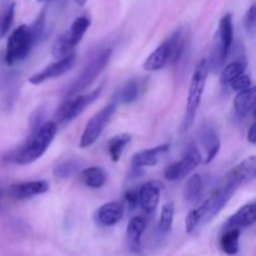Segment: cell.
<instances>
[{
	"mask_svg": "<svg viewBox=\"0 0 256 256\" xmlns=\"http://www.w3.org/2000/svg\"><path fill=\"white\" fill-rule=\"evenodd\" d=\"M238 188L239 186L226 176L224 182L200 206L192 210L188 214L186 220H185V230L188 234H192L194 232H196L200 225L209 222L212 218L216 216L222 212V208L228 204Z\"/></svg>",
	"mask_w": 256,
	"mask_h": 256,
	"instance_id": "obj_1",
	"label": "cell"
},
{
	"mask_svg": "<svg viewBox=\"0 0 256 256\" xmlns=\"http://www.w3.org/2000/svg\"><path fill=\"white\" fill-rule=\"evenodd\" d=\"M240 230H224L220 238V248L228 255H235L239 252Z\"/></svg>",
	"mask_w": 256,
	"mask_h": 256,
	"instance_id": "obj_25",
	"label": "cell"
},
{
	"mask_svg": "<svg viewBox=\"0 0 256 256\" xmlns=\"http://www.w3.org/2000/svg\"><path fill=\"white\" fill-rule=\"evenodd\" d=\"M39 2H42V0H39Z\"/></svg>",
	"mask_w": 256,
	"mask_h": 256,
	"instance_id": "obj_36",
	"label": "cell"
},
{
	"mask_svg": "<svg viewBox=\"0 0 256 256\" xmlns=\"http://www.w3.org/2000/svg\"><path fill=\"white\" fill-rule=\"evenodd\" d=\"M49 190V182L45 180H36V182H25L14 184L10 186V195L14 199L24 200L36 195L44 194Z\"/></svg>",
	"mask_w": 256,
	"mask_h": 256,
	"instance_id": "obj_14",
	"label": "cell"
},
{
	"mask_svg": "<svg viewBox=\"0 0 256 256\" xmlns=\"http://www.w3.org/2000/svg\"><path fill=\"white\" fill-rule=\"evenodd\" d=\"M169 144H162L158 146L150 148V149L142 150L136 152L132 156V164L134 169H142V168H150L156 165L162 156L169 152Z\"/></svg>",
	"mask_w": 256,
	"mask_h": 256,
	"instance_id": "obj_12",
	"label": "cell"
},
{
	"mask_svg": "<svg viewBox=\"0 0 256 256\" xmlns=\"http://www.w3.org/2000/svg\"><path fill=\"white\" fill-rule=\"evenodd\" d=\"M35 42L36 39H35L32 28L28 25L18 26L8 39L5 62L8 65H12L18 62H22L28 56Z\"/></svg>",
	"mask_w": 256,
	"mask_h": 256,
	"instance_id": "obj_4",
	"label": "cell"
},
{
	"mask_svg": "<svg viewBox=\"0 0 256 256\" xmlns=\"http://www.w3.org/2000/svg\"><path fill=\"white\" fill-rule=\"evenodd\" d=\"M255 88L238 92L234 99V110L239 118H245L252 112L255 104Z\"/></svg>",
	"mask_w": 256,
	"mask_h": 256,
	"instance_id": "obj_21",
	"label": "cell"
},
{
	"mask_svg": "<svg viewBox=\"0 0 256 256\" xmlns=\"http://www.w3.org/2000/svg\"><path fill=\"white\" fill-rule=\"evenodd\" d=\"M124 216V208L119 202H110L102 205L95 212V220L102 226H114Z\"/></svg>",
	"mask_w": 256,
	"mask_h": 256,
	"instance_id": "obj_15",
	"label": "cell"
},
{
	"mask_svg": "<svg viewBox=\"0 0 256 256\" xmlns=\"http://www.w3.org/2000/svg\"><path fill=\"white\" fill-rule=\"evenodd\" d=\"M102 86L95 89L94 92H89L85 95H78V96L68 99L60 105L59 110L56 112V119L60 122H72V119L79 116L92 102L99 98L100 92H102Z\"/></svg>",
	"mask_w": 256,
	"mask_h": 256,
	"instance_id": "obj_8",
	"label": "cell"
},
{
	"mask_svg": "<svg viewBox=\"0 0 256 256\" xmlns=\"http://www.w3.org/2000/svg\"><path fill=\"white\" fill-rule=\"evenodd\" d=\"M245 69H246V62H242V60H236V62H230V64H228L226 66H224L222 69L220 82L222 85H229L235 78L244 74Z\"/></svg>",
	"mask_w": 256,
	"mask_h": 256,
	"instance_id": "obj_27",
	"label": "cell"
},
{
	"mask_svg": "<svg viewBox=\"0 0 256 256\" xmlns=\"http://www.w3.org/2000/svg\"><path fill=\"white\" fill-rule=\"evenodd\" d=\"M115 112H116V104L112 102V104L106 105L102 108V110L96 112L92 119L88 122L85 125V129L82 132V138H80L79 146L82 149H86V148L92 146L95 142L100 138L105 128L110 124L112 116H114Z\"/></svg>",
	"mask_w": 256,
	"mask_h": 256,
	"instance_id": "obj_7",
	"label": "cell"
},
{
	"mask_svg": "<svg viewBox=\"0 0 256 256\" xmlns=\"http://www.w3.org/2000/svg\"><path fill=\"white\" fill-rule=\"evenodd\" d=\"M229 85L232 86V89L234 90V92H244V90L250 89V88L252 86V78L246 74H242V75H239L238 78H235V79L232 80Z\"/></svg>",
	"mask_w": 256,
	"mask_h": 256,
	"instance_id": "obj_31",
	"label": "cell"
},
{
	"mask_svg": "<svg viewBox=\"0 0 256 256\" xmlns=\"http://www.w3.org/2000/svg\"><path fill=\"white\" fill-rule=\"evenodd\" d=\"M75 62H76V55H75V52H72V54L66 55V56L52 62V64L45 66L44 69L40 70L36 74L32 75L29 78V82L32 85H40L46 82V80L62 76L74 66Z\"/></svg>",
	"mask_w": 256,
	"mask_h": 256,
	"instance_id": "obj_10",
	"label": "cell"
},
{
	"mask_svg": "<svg viewBox=\"0 0 256 256\" xmlns=\"http://www.w3.org/2000/svg\"><path fill=\"white\" fill-rule=\"evenodd\" d=\"M142 82L138 79H130L125 82L114 95L115 102L119 104H132L142 94Z\"/></svg>",
	"mask_w": 256,
	"mask_h": 256,
	"instance_id": "obj_20",
	"label": "cell"
},
{
	"mask_svg": "<svg viewBox=\"0 0 256 256\" xmlns=\"http://www.w3.org/2000/svg\"><path fill=\"white\" fill-rule=\"evenodd\" d=\"M125 200L130 206H136L138 205V190H129L125 192Z\"/></svg>",
	"mask_w": 256,
	"mask_h": 256,
	"instance_id": "obj_33",
	"label": "cell"
},
{
	"mask_svg": "<svg viewBox=\"0 0 256 256\" xmlns=\"http://www.w3.org/2000/svg\"><path fill=\"white\" fill-rule=\"evenodd\" d=\"M172 222H174V205L172 202H166L162 206V212H160V219L158 229L162 235L168 234L172 230Z\"/></svg>",
	"mask_w": 256,
	"mask_h": 256,
	"instance_id": "obj_28",
	"label": "cell"
},
{
	"mask_svg": "<svg viewBox=\"0 0 256 256\" xmlns=\"http://www.w3.org/2000/svg\"><path fill=\"white\" fill-rule=\"evenodd\" d=\"M202 190H204V182H202V178L199 174L192 175L189 180H188L186 185L184 189V199L185 202L194 204L198 202L202 196Z\"/></svg>",
	"mask_w": 256,
	"mask_h": 256,
	"instance_id": "obj_23",
	"label": "cell"
},
{
	"mask_svg": "<svg viewBox=\"0 0 256 256\" xmlns=\"http://www.w3.org/2000/svg\"><path fill=\"white\" fill-rule=\"evenodd\" d=\"M146 228V222L145 219L142 216L132 218L128 225V245H129L130 250L134 252H139L142 249V236Z\"/></svg>",
	"mask_w": 256,
	"mask_h": 256,
	"instance_id": "obj_18",
	"label": "cell"
},
{
	"mask_svg": "<svg viewBox=\"0 0 256 256\" xmlns=\"http://www.w3.org/2000/svg\"><path fill=\"white\" fill-rule=\"evenodd\" d=\"M256 175V158L250 156L248 159L242 160L240 164H238L232 172H229L228 178L232 179L238 186L250 182L255 179Z\"/></svg>",
	"mask_w": 256,
	"mask_h": 256,
	"instance_id": "obj_17",
	"label": "cell"
},
{
	"mask_svg": "<svg viewBox=\"0 0 256 256\" xmlns=\"http://www.w3.org/2000/svg\"><path fill=\"white\" fill-rule=\"evenodd\" d=\"M162 184L158 182H148L138 189V204L146 214H152L159 205Z\"/></svg>",
	"mask_w": 256,
	"mask_h": 256,
	"instance_id": "obj_11",
	"label": "cell"
},
{
	"mask_svg": "<svg viewBox=\"0 0 256 256\" xmlns=\"http://www.w3.org/2000/svg\"><path fill=\"white\" fill-rule=\"evenodd\" d=\"M15 16V2H10L0 12V39L8 34Z\"/></svg>",
	"mask_w": 256,
	"mask_h": 256,
	"instance_id": "obj_29",
	"label": "cell"
},
{
	"mask_svg": "<svg viewBox=\"0 0 256 256\" xmlns=\"http://www.w3.org/2000/svg\"><path fill=\"white\" fill-rule=\"evenodd\" d=\"M55 134H56V124L54 122H46L40 125L28 144L15 155L14 162L20 165H26L42 158L52 144Z\"/></svg>",
	"mask_w": 256,
	"mask_h": 256,
	"instance_id": "obj_2",
	"label": "cell"
},
{
	"mask_svg": "<svg viewBox=\"0 0 256 256\" xmlns=\"http://www.w3.org/2000/svg\"><path fill=\"white\" fill-rule=\"evenodd\" d=\"M244 25L246 32H249L250 35H254L255 28H256V8L255 5H252L249 8V10L246 12L244 18Z\"/></svg>",
	"mask_w": 256,
	"mask_h": 256,
	"instance_id": "obj_32",
	"label": "cell"
},
{
	"mask_svg": "<svg viewBox=\"0 0 256 256\" xmlns=\"http://www.w3.org/2000/svg\"><path fill=\"white\" fill-rule=\"evenodd\" d=\"M90 26V19L88 16H79L72 22V26L60 35L54 42L52 49V55L55 59H62L66 55L72 54V49L82 42V36Z\"/></svg>",
	"mask_w": 256,
	"mask_h": 256,
	"instance_id": "obj_5",
	"label": "cell"
},
{
	"mask_svg": "<svg viewBox=\"0 0 256 256\" xmlns=\"http://www.w3.org/2000/svg\"><path fill=\"white\" fill-rule=\"evenodd\" d=\"M215 38L219 40L226 54L229 55L232 46V42H234V25H232V15L230 12L225 14L220 19L219 29L215 34Z\"/></svg>",
	"mask_w": 256,
	"mask_h": 256,
	"instance_id": "obj_19",
	"label": "cell"
},
{
	"mask_svg": "<svg viewBox=\"0 0 256 256\" xmlns=\"http://www.w3.org/2000/svg\"><path fill=\"white\" fill-rule=\"evenodd\" d=\"M256 206L254 202L244 205L240 208L234 215L229 218L224 225V230H242L252 226L256 220Z\"/></svg>",
	"mask_w": 256,
	"mask_h": 256,
	"instance_id": "obj_13",
	"label": "cell"
},
{
	"mask_svg": "<svg viewBox=\"0 0 256 256\" xmlns=\"http://www.w3.org/2000/svg\"><path fill=\"white\" fill-rule=\"evenodd\" d=\"M75 2H76L78 5H80V6H82V5H85V2H88V0H74Z\"/></svg>",
	"mask_w": 256,
	"mask_h": 256,
	"instance_id": "obj_35",
	"label": "cell"
},
{
	"mask_svg": "<svg viewBox=\"0 0 256 256\" xmlns=\"http://www.w3.org/2000/svg\"><path fill=\"white\" fill-rule=\"evenodd\" d=\"M78 164L74 162H64L58 165L54 169V175L59 179H66V178L72 176L76 172Z\"/></svg>",
	"mask_w": 256,
	"mask_h": 256,
	"instance_id": "obj_30",
	"label": "cell"
},
{
	"mask_svg": "<svg viewBox=\"0 0 256 256\" xmlns=\"http://www.w3.org/2000/svg\"><path fill=\"white\" fill-rule=\"evenodd\" d=\"M170 54H172L170 42L166 39L145 59L142 68L146 72H156V70L162 69L168 64H170Z\"/></svg>",
	"mask_w": 256,
	"mask_h": 256,
	"instance_id": "obj_16",
	"label": "cell"
},
{
	"mask_svg": "<svg viewBox=\"0 0 256 256\" xmlns=\"http://www.w3.org/2000/svg\"><path fill=\"white\" fill-rule=\"evenodd\" d=\"M202 152L195 145H192L179 162H172V165L166 168L164 172L165 179L169 180V182H176V180L182 179L186 175H189L192 170L196 169L202 164Z\"/></svg>",
	"mask_w": 256,
	"mask_h": 256,
	"instance_id": "obj_9",
	"label": "cell"
},
{
	"mask_svg": "<svg viewBox=\"0 0 256 256\" xmlns=\"http://www.w3.org/2000/svg\"><path fill=\"white\" fill-rule=\"evenodd\" d=\"M208 72H209V66H208V60L202 59L198 64L194 74H192V82L189 86V95H188L186 110H185L184 119L182 124V132H185L192 128L194 124L195 116H196L198 109L202 102V92H204L205 84H206Z\"/></svg>",
	"mask_w": 256,
	"mask_h": 256,
	"instance_id": "obj_3",
	"label": "cell"
},
{
	"mask_svg": "<svg viewBox=\"0 0 256 256\" xmlns=\"http://www.w3.org/2000/svg\"><path fill=\"white\" fill-rule=\"evenodd\" d=\"M132 142V135L124 132V134H119L116 136L112 138L108 142V150H109L110 159L114 162H119L122 158V152H124L125 146Z\"/></svg>",
	"mask_w": 256,
	"mask_h": 256,
	"instance_id": "obj_24",
	"label": "cell"
},
{
	"mask_svg": "<svg viewBox=\"0 0 256 256\" xmlns=\"http://www.w3.org/2000/svg\"><path fill=\"white\" fill-rule=\"evenodd\" d=\"M112 50L110 48H108V49L102 50L96 58H94L84 68L82 74L76 78V80L69 88V90L66 92L68 96H74V95H78L82 92H84V90H86L95 82V79L104 72L105 68L108 66V64L110 62V58H112Z\"/></svg>",
	"mask_w": 256,
	"mask_h": 256,
	"instance_id": "obj_6",
	"label": "cell"
},
{
	"mask_svg": "<svg viewBox=\"0 0 256 256\" xmlns=\"http://www.w3.org/2000/svg\"><path fill=\"white\" fill-rule=\"evenodd\" d=\"M80 180L92 189H99V188L104 186V184L106 182V174L102 168L89 166L82 170L80 174Z\"/></svg>",
	"mask_w": 256,
	"mask_h": 256,
	"instance_id": "obj_22",
	"label": "cell"
},
{
	"mask_svg": "<svg viewBox=\"0 0 256 256\" xmlns=\"http://www.w3.org/2000/svg\"><path fill=\"white\" fill-rule=\"evenodd\" d=\"M255 122H252V126L249 128V132H248V140H249L252 144H255L256 142V135H255Z\"/></svg>",
	"mask_w": 256,
	"mask_h": 256,
	"instance_id": "obj_34",
	"label": "cell"
},
{
	"mask_svg": "<svg viewBox=\"0 0 256 256\" xmlns=\"http://www.w3.org/2000/svg\"><path fill=\"white\" fill-rule=\"evenodd\" d=\"M202 140L204 146L206 148V159L204 162L205 164H209V162H212L215 159V156H216L220 150L219 138H218V135L212 130L205 129L202 135Z\"/></svg>",
	"mask_w": 256,
	"mask_h": 256,
	"instance_id": "obj_26",
	"label": "cell"
}]
</instances>
